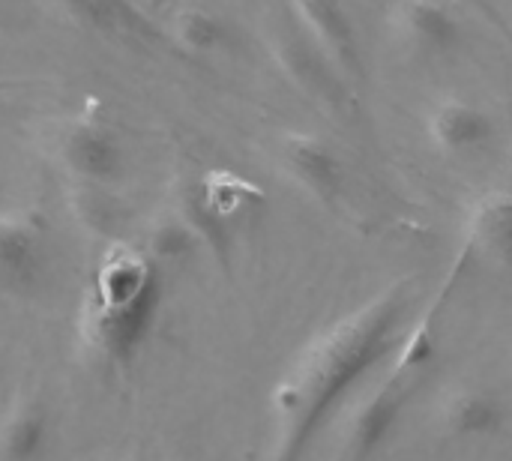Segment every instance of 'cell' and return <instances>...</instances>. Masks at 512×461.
I'll return each instance as SVG.
<instances>
[{
	"instance_id": "cell-7",
	"label": "cell",
	"mask_w": 512,
	"mask_h": 461,
	"mask_svg": "<svg viewBox=\"0 0 512 461\" xmlns=\"http://www.w3.org/2000/svg\"><path fill=\"white\" fill-rule=\"evenodd\" d=\"M48 267V240L42 225L18 210H0V291H33Z\"/></svg>"
},
{
	"instance_id": "cell-9",
	"label": "cell",
	"mask_w": 512,
	"mask_h": 461,
	"mask_svg": "<svg viewBox=\"0 0 512 461\" xmlns=\"http://www.w3.org/2000/svg\"><path fill=\"white\" fill-rule=\"evenodd\" d=\"M57 156L72 177L84 183H96V186L114 183L126 165L123 141L117 138L111 126L99 120L72 123L57 141Z\"/></svg>"
},
{
	"instance_id": "cell-11",
	"label": "cell",
	"mask_w": 512,
	"mask_h": 461,
	"mask_svg": "<svg viewBox=\"0 0 512 461\" xmlns=\"http://www.w3.org/2000/svg\"><path fill=\"white\" fill-rule=\"evenodd\" d=\"M48 441V411L36 396H18L0 414V461H30Z\"/></svg>"
},
{
	"instance_id": "cell-4",
	"label": "cell",
	"mask_w": 512,
	"mask_h": 461,
	"mask_svg": "<svg viewBox=\"0 0 512 461\" xmlns=\"http://www.w3.org/2000/svg\"><path fill=\"white\" fill-rule=\"evenodd\" d=\"M384 30L393 45L417 57H447L465 42V24L444 0H393Z\"/></svg>"
},
{
	"instance_id": "cell-12",
	"label": "cell",
	"mask_w": 512,
	"mask_h": 461,
	"mask_svg": "<svg viewBox=\"0 0 512 461\" xmlns=\"http://www.w3.org/2000/svg\"><path fill=\"white\" fill-rule=\"evenodd\" d=\"M402 408V381L390 378L351 420V432H348V456H366L372 453L393 429L396 414Z\"/></svg>"
},
{
	"instance_id": "cell-8",
	"label": "cell",
	"mask_w": 512,
	"mask_h": 461,
	"mask_svg": "<svg viewBox=\"0 0 512 461\" xmlns=\"http://www.w3.org/2000/svg\"><path fill=\"white\" fill-rule=\"evenodd\" d=\"M288 9L315 54L345 72L360 69L357 27L342 0H288Z\"/></svg>"
},
{
	"instance_id": "cell-5",
	"label": "cell",
	"mask_w": 512,
	"mask_h": 461,
	"mask_svg": "<svg viewBox=\"0 0 512 461\" xmlns=\"http://www.w3.org/2000/svg\"><path fill=\"white\" fill-rule=\"evenodd\" d=\"M423 135L429 147L444 159L480 156L495 144L498 123L495 117L465 96H438L423 117Z\"/></svg>"
},
{
	"instance_id": "cell-10",
	"label": "cell",
	"mask_w": 512,
	"mask_h": 461,
	"mask_svg": "<svg viewBox=\"0 0 512 461\" xmlns=\"http://www.w3.org/2000/svg\"><path fill=\"white\" fill-rule=\"evenodd\" d=\"M462 249L480 261L512 270V192H486L471 204Z\"/></svg>"
},
{
	"instance_id": "cell-15",
	"label": "cell",
	"mask_w": 512,
	"mask_h": 461,
	"mask_svg": "<svg viewBox=\"0 0 512 461\" xmlns=\"http://www.w3.org/2000/svg\"><path fill=\"white\" fill-rule=\"evenodd\" d=\"M69 9L93 30L111 36H150L147 18L129 0H69Z\"/></svg>"
},
{
	"instance_id": "cell-3",
	"label": "cell",
	"mask_w": 512,
	"mask_h": 461,
	"mask_svg": "<svg viewBox=\"0 0 512 461\" xmlns=\"http://www.w3.org/2000/svg\"><path fill=\"white\" fill-rule=\"evenodd\" d=\"M429 420L447 441H492L510 429V408L483 384H450L435 396Z\"/></svg>"
},
{
	"instance_id": "cell-6",
	"label": "cell",
	"mask_w": 512,
	"mask_h": 461,
	"mask_svg": "<svg viewBox=\"0 0 512 461\" xmlns=\"http://www.w3.org/2000/svg\"><path fill=\"white\" fill-rule=\"evenodd\" d=\"M276 159L282 174L318 204H336L345 192L342 156L312 132H282L276 138Z\"/></svg>"
},
{
	"instance_id": "cell-14",
	"label": "cell",
	"mask_w": 512,
	"mask_h": 461,
	"mask_svg": "<svg viewBox=\"0 0 512 461\" xmlns=\"http://www.w3.org/2000/svg\"><path fill=\"white\" fill-rule=\"evenodd\" d=\"M198 189L204 195V201L225 219L234 222L240 213L258 207L264 201V192L249 183L246 177L234 174V171H210L207 177L198 180Z\"/></svg>"
},
{
	"instance_id": "cell-2",
	"label": "cell",
	"mask_w": 512,
	"mask_h": 461,
	"mask_svg": "<svg viewBox=\"0 0 512 461\" xmlns=\"http://www.w3.org/2000/svg\"><path fill=\"white\" fill-rule=\"evenodd\" d=\"M159 309H162V282L123 306H105L87 297L81 312V330L96 354H102L114 366H126L147 345Z\"/></svg>"
},
{
	"instance_id": "cell-13",
	"label": "cell",
	"mask_w": 512,
	"mask_h": 461,
	"mask_svg": "<svg viewBox=\"0 0 512 461\" xmlns=\"http://www.w3.org/2000/svg\"><path fill=\"white\" fill-rule=\"evenodd\" d=\"M171 36L183 51L207 57V54H219L228 45L231 30L216 12H210L204 6H183L174 12Z\"/></svg>"
},
{
	"instance_id": "cell-1",
	"label": "cell",
	"mask_w": 512,
	"mask_h": 461,
	"mask_svg": "<svg viewBox=\"0 0 512 461\" xmlns=\"http://www.w3.org/2000/svg\"><path fill=\"white\" fill-rule=\"evenodd\" d=\"M411 288L396 282L315 333L273 390L276 456H297L342 396L390 351L408 318Z\"/></svg>"
},
{
	"instance_id": "cell-16",
	"label": "cell",
	"mask_w": 512,
	"mask_h": 461,
	"mask_svg": "<svg viewBox=\"0 0 512 461\" xmlns=\"http://www.w3.org/2000/svg\"><path fill=\"white\" fill-rule=\"evenodd\" d=\"M192 246H198L195 234L189 231V225L180 216L162 219L159 225H153L150 231V243H147V255L153 261H174L192 252Z\"/></svg>"
}]
</instances>
